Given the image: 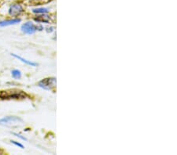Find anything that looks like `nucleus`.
Instances as JSON below:
<instances>
[{
    "mask_svg": "<svg viewBox=\"0 0 177 155\" xmlns=\"http://www.w3.org/2000/svg\"><path fill=\"white\" fill-rule=\"evenodd\" d=\"M12 77L14 78V79H20L21 78V71L17 70V69H15V70H13L12 71Z\"/></svg>",
    "mask_w": 177,
    "mask_h": 155,
    "instance_id": "6e6552de",
    "label": "nucleus"
},
{
    "mask_svg": "<svg viewBox=\"0 0 177 155\" xmlns=\"http://www.w3.org/2000/svg\"><path fill=\"white\" fill-rule=\"evenodd\" d=\"M0 97L2 99H19L25 98V94L21 91L13 90V91H7L6 93L3 91L0 92Z\"/></svg>",
    "mask_w": 177,
    "mask_h": 155,
    "instance_id": "f03ea898",
    "label": "nucleus"
},
{
    "mask_svg": "<svg viewBox=\"0 0 177 155\" xmlns=\"http://www.w3.org/2000/svg\"><path fill=\"white\" fill-rule=\"evenodd\" d=\"M35 21H38V22H45L47 23L48 22V17L47 16H39L36 18H35Z\"/></svg>",
    "mask_w": 177,
    "mask_h": 155,
    "instance_id": "9d476101",
    "label": "nucleus"
},
{
    "mask_svg": "<svg viewBox=\"0 0 177 155\" xmlns=\"http://www.w3.org/2000/svg\"><path fill=\"white\" fill-rule=\"evenodd\" d=\"M19 22H21V19H11V20H6V21H0V27H6V26H10L17 24Z\"/></svg>",
    "mask_w": 177,
    "mask_h": 155,
    "instance_id": "423d86ee",
    "label": "nucleus"
},
{
    "mask_svg": "<svg viewBox=\"0 0 177 155\" xmlns=\"http://www.w3.org/2000/svg\"><path fill=\"white\" fill-rule=\"evenodd\" d=\"M23 12V7L20 4H14L10 6L9 9V14L12 17H17Z\"/></svg>",
    "mask_w": 177,
    "mask_h": 155,
    "instance_id": "39448f33",
    "label": "nucleus"
},
{
    "mask_svg": "<svg viewBox=\"0 0 177 155\" xmlns=\"http://www.w3.org/2000/svg\"><path fill=\"white\" fill-rule=\"evenodd\" d=\"M11 143H12V144H14V145H16V146H19V147H20V148H22V149L24 148V146H23V145H22V144H20V143H18V142L14 141V140H13V141H11Z\"/></svg>",
    "mask_w": 177,
    "mask_h": 155,
    "instance_id": "f8f14e48",
    "label": "nucleus"
},
{
    "mask_svg": "<svg viewBox=\"0 0 177 155\" xmlns=\"http://www.w3.org/2000/svg\"><path fill=\"white\" fill-rule=\"evenodd\" d=\"M13 134H14V136H16L17 137H18V138H20V139H21L22 140H25V141H27V140H28V139H26L25 137L22 136L21 134H18V133H15V132H13Z\"/></svg>",
    "mask_w": 177,
    "mask_h": 155,
    "instance_id": "9b49d317",
    "label": "nucleus"
},
{
    "mask_svg": "<svg viewBox=\"0 0 177 155\" xmlns=\"http://www.w3.org/2000/svg\"><path fill=\"white\" fill-rule=\"evenodd\" d=\"M24 121L21 118L16 116H7L2 118H0V126H7V127H11V126H17L19 125H22Z\"/></svg>",
    "mask_w": 177,
    "mask_h": 155,
    "instance_id": "f257e3e1",
    "label": "nucleus"
},
{
    "mask_svg": "<svg viewBox=\"0 0 177 155\" xmlns=\"http://www.w3.org/2000/svg\"><path fill=\"white\" fill-rule=\"evenodd\" d=\"M11 56H13V57H15V58H17V59L20 60L21 62H23V63H25V64H28V65H29V66L35 67L37 65L36 63L31 61V60H28L25 59V58H23V57H20V56H18V55L14 54V53H11Z\"/></svg>",
    "mask_w": 177,
    "mask_h": 155,
    "instance_id": "0eeeda50",
    "label": "nucleus"
},
{
    "mask_svg": "<svg viewBox=\"0 0 177 155\" xmlns=\"http://www.w3.org/2000/svg\"><path fill=\"white\" fill-rule=\"evenodd\" d=\"M32 12L36 14H46V13H48V9L46 8H37V9H32Z\"/></svg>",
    "mask_w": 177,
    "mask_h": 155,
    "instance_id": "1a4fd4ad",
    "label": "nucleus"
},
{
    "mask_svg": "<svg viewBox=\"0 0 177 155\" xmlns=\"http://www.w3.org/2000/svg\"><path fill=\"white\" fill-rule=\"evenodd\" d=\"M40 88L45 90H51L56 86V78H46L39 82L38 84Z\"/></svg>",
    "mask_w": 177,
    "mask_h": 155,
    "instance_id": "7ed1b4c3",
    "label": "nucleus"
},
{
    "mask_svg": "<svg viewBox=\"0 0 177 155\" xmlns=\"http://www.w3.org/2000/svg\"><path fill=\"white\" fill-rule=\"evenodd\" d=\"M21 31L27 34H32L37 31V27L32 22H27L21 25Z\"/></svg>",
    "mask_w": 177,
    "mask_h": 155,
    "instance_id": "20e7f679",
    "label": "nucleus"
}]
</instances>
